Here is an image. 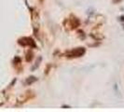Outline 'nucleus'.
I'll list each match as a JSON object with an SVG mask.
<instances>
[{"mask_svg":"<svg viewBox=\"0 0 124 112\" xmlns=\"http://www.w3.org/2000/svg\"><path fill=\"white\" fill-rule=\"evenodd\" d=\"M85 53V50L83 48H78V49H76V50H72L67 53L68 57H78V56L83 55Z\"/></svg>","mask_w":124,"mask_h":112,"instance_id":"nucleus-1","label":"nucleus"}]
</instances>
